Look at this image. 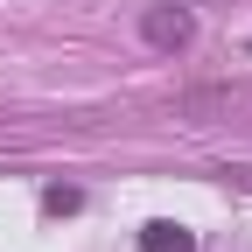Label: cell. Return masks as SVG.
Wrapping results in <instances>:
<instances>
[{"mask_svg":"<svg viewBox=\"0 0 252 252\" xmlns=\"http://www.w3.org/2000/svg\"><path fill=\"white\" fill-rule=\"evenodd\" d=\"M77 203H84V196H77L70 182H49V189H42V210H49V217H70Z\"/></svg>","mask_w":252,"mask_h":252,"instance_id":"obj_3","label":"cell"},{"mask_svg":"<svg viewBox=\"0 0 252 252\" xmlns=\"http://www.w3.org/2000/svg\"><path fill=\"white\" fill-rule=\"evenodd\" d=\"M140 35H147L154 49H189V35H196V21H189V7H147Z\"/></svg>","mask_w":252,"mask_h":252,"instance_id":"obj_1","label":"cell"},{"mask_svg":"<svg viewBox=\"0 0 252 252\" xmlns=\"http://www.w3.org/2000/svg\"><path fill=\"white\" fill-rule=\"evenodd\" d=\"M140 252H196V231L175 217H154V224H140Z\"/></svg>","mask_w":252,"mask_h":252,"instance_id":"obj_2","label":"cell"}]
</instances>
